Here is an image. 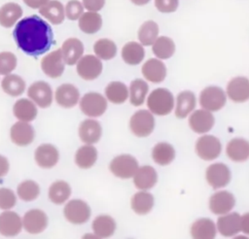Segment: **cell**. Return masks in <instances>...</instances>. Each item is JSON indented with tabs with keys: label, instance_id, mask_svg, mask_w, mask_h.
Masks as SVG:
<instances>
[{
	"label": "cell",
	"instance_id": "obj_11",
	"mask_svg": "<svg viewBox=\"0 0 249 239\" xmlns=\"http://www.w3.org/2000/svg\"><path fill=\"white\" fill-rule=\"evenodd\" d=\"M27 95L37 106L41 108H48L53 102L52 87L44 81L33 83L27 89Z\"/></svg>",
	"mask_w": 249,
	"mask_h": 239
},
{
	"label": "cell",
	"instance_id": "obj_3",
	"mask_svg": "<svg viewBox=\"0 0 249 239\" xmlns=\"http://www.w3.org/2000/svg\"><path fill=\"white\" fill-rule=\"evenodd\" d=\"M138 168L137 159L130 154L118 155L114 157L109 164L111 173L121 179L132 178Z\"/></svg>",
	"mask_w": 249,
	"mask_h": 239
},
{
	"label": "cell",
	"instance_id": "obj_48",
	"mask_svg": "<svg viewBox=\"0 0 249 239\" xmlns=\"http://www.w3.org/2000/svg\"><path fill=\"white\" fill-rule=\"evenodd\" d=\"M17 197L14 191L7 188H0V209L9 210L16 205Z\"/></svg>",
	"mask_w": 249,
	"mask_h": 239
},
{
	"label": "cell",
	"instance_id": "obj_14",
	"mask_svg": "<svg viewBox=\"0 0 249 239\" xmlns=\"http://www.w3.org/2000/svg\"><path fill=\"white\" fill-rule=\"evenodd\" d=\"M10 136L13 143L19 147H25L31 144L35 137V131L27 121H18L11 127Z\"/></svg>",
	"mask_w": 249,
	"mask_h": 239
},
{
	"label": "cell",
	"instance_id": "obj_41",
	"mask_svg": "<svg viewBox=\"0 0 249 239\" xmlns=\"http://www.w3.org/2000/svg\"><path fill=\"white\" fill-rule=\"evenodd\" d=\"M153 53L160 59H167L171 57L175 51V44L172 39L166 36L157 38L152 47Z\"/></svg>",
	"mask_w": 249,
	"mask_h": 239
},
{
	"label": "cell",
	"instance_id": "obj_52",
	"mask_svg": "<svg viewBox=\"0 0 249 239\" xmlns=\"http://www.w3.org/2000/svg\"><path fill=\"white\" fill-rule=\"evenodd\" d=\"M50 0H23L24 4L31 9H40Z\"/></svg>",
	"mask_w": 249,
	"mask_h": 239
},
{
	"label": "cell",
	"instance_id": "obj_34",
	"mask_svg": "<svg viewBox=\"0 0 249 239\" xmlns=\"http://www.w3.org/2000/svg\"><path fill=\"white\" fill-rule=\"evenodd\" d=\"M97 160V150L95 147L87 144L79 148L75 154V163L82 169H89Z\"/></svg>",
	"mask_w": 249,
	"mask_h": 239
},
{
	"label": "cell",
	"instance_id": "obj_24",
	"mask_svg": "<svg viewBox=\"0 0 249 239\" xmlns=\"http://www.w3.org/2000/svg\"><path fill=\"white\" fill-rule=\"evenodd\" d=\"M158 181V174L156 170L149 165L141 166L137 169L133 176V184L136 188L147 190L152 188Z\"/></svg>",
	"mask_w": 249,
	"mask_h": 239
},
{
	"label": "cell",
	"instance_id": "obj_26",
	"mask_svg": "<svg viewBox=\"0 0 249 239\" xmlns=\"http://www.w3.org/2000/svg\"><path fill=\"white\" fill-rule=\"evenodd\" d=\"M39 13L53 24H60L65 18V8L58 0H50L39 9Z\"/></svg>",
	"mask_w": 249,
	"mask_h": 239
},
{
	"label": "cell",
	"instance_id": "obj_18",
	"mask_svg": "<svg viewBox=\"0 0 249 239\" xmlns=\"http://www.w3.org/2000/svg\"><path fill=\"white\" fill-rule=\"evenodd\" d=\"M228 96L234 102L241 103L249 99V80L245 77H236L230 81L227 86Z\"/></svg>",
	"mask_w": 249,
	"mask_h": 239
},
{
	"label": "cell",
	"instance_id": "obj_43",
	"mask_svg": "<svg viewBox=\"0 0 249 239\" xmlns=\"http://www.w3.org/2000/svg\"><path fill=\"white\" fill-rule=\"evenodd\" d=\"M93 51L100 59L110 60L117 54V46L114 41L107 38H102L94 43Z\"/></svg>",
	"mask_w": 249,
	"mask_h": 239
},
{
	"label": "cell",
	"instance_id": "obj_54",
	"mask_svg": "<svg viewBox=\"0 0 249 239\" xmlns=\"http://www.w3.org/2000/svg\"><path fill=\"white\" fill-rule=\"evenodd\" d=\"M133 4L137 5V6H143V5H146L147 3L150 2V0H130Z\"/></svg>",
	"mask_w": 249,
	"mask_h": 239
},
{
	"label": "cell",
	"instance_id": "obj_53",
	"mask_svg": "<svg viewBox=\"0 0 249 239\" xmlns=\"http://www.w3.org/2000/svg\"><path fill=\"white\" fill-rule=\"evenodd\" d=\"M240 225H241V230L245 234H249V213H246L241 217Z\"/></svg>",
	"mask_w": 249,
	"mask_h": 239
},
{
	"label": "cell",
	"instance_id": "obj_46",
	"mask_svg": "<svg viewBox=\"0 0 249 239\" xmlns=\"http://www.w3.org/2000/svg\"><path fill=\"white\" fill-rule=\"evenodd\" d=\"M17 56L11 51L0 52V74L8 75L17 67Z\"/></svg>",
	"mask_w": 249,
	"mask_h": 239
},
{
	"label": "cell",
	"instance_id": "obj_6",
	"mask_svg": "<svg viewBox=\"0 0 249 239\" xmlns=\"http://www.w3.org/2000/svg\"><path fill=\"white\" fill-rule=\"evenodd\" d=\"M80 109L88 117H100L107 109L106 98L97 92H88L81 98Z\"/></svg>",
	"mask_w": 249,
	"mask_h": 239
},
{
	"label": "cell",
	"instance_id": "obj_31",
	"mask_svg": "<svg viewBox=\"0 0 249 239\" xmlns=\"http://www.w3.org/2000/svg\"><path fill=\"white\" fill-rule=\"evenodd\" d=\"M92 230L99 238H108L116 230V222L109 215H99L92 222Z\"/></svg>",
	"mask_w": 249,
	"mask_h": 239
},
{
	"label": "cell",
	"instance_id": "obj_30",
	"mask_svg": "<svg viewBox=\"0 0 249 239\" xmlns=\"http://www.w3.org/2000/svg\"><path fill=\"white\" fill-rule=\"evenodd\" d=\"M122 58L128 65H137L144 59L145 50L142 44L128 42L122 49Z\"/></svg>",
	"mask_w": 249,
	"mask_h": 239
},
{
	"label": "cell",
	"instance_id": "obj_40",
	"mask_svg": "<svg viewBox=\"0 0 249 239\" xmlns=\"http://www.w3.org/2000/svg\"><path fill=\"white\" fill-rule=\"evenodd\" d=\"M152 157L159 165H167L171 163L175 157L174 148L165 142L158 143L153 148Z\"/></svg>",
	"mask_w": 249,
	"mask_h": 239
},
{
	"label": "cell",
	"instance_id": "obj_12",
	"mask_svg": "<svg viewBox=\"0 0 249 239\" xmlns=\"http://www.w3.org/2000/svg\"><path fill=\"white\" fill-rule=\"evenodd\" d=\"M48 216L40 209H31L23 215L22 226L30 234L43 232L48 225Z\"/></svg>",
	"mask_w": 249,
	"mask_h": 239
},
{
	"label": "cell",
	"instance_id": "obj_38",
	"mask_svg": "<svg viewBox=\"0 0 249 239\" xmlns=\"http://www.w3.org/2000/svg\"><path fill=\"white\" fill-rule=\"evenodd\" d=\"M1 87L5 93L11 96H19L25 90V82L18 75L8 74L3 78Z\"/></svg>",
	"mask_w": 249,
	"mask_h": 239
},
{
	"label": "cell",
	"instance_id": "obj_15",
	"mask_svg": "<svg viewBox=\"0 0 249 239\" xmlns=\"http://www.w3.org/2000/svg\"><path fill=\"white\" fill-rule=\"evenodd\" d=\"M34 159L41 168L50 169L58 162L59 153L53 145L42 144L35 150Z\"/></svg>",
	"mask_w": 249,
	"mask_h": 239
},
{
	"label": "cell",
	"instance_id": "obj_47",
	"mask_svg": "<svg viewBox=\"0 0 249 239\" xmlns=\"http://www.w3.org/2000/svg\"><path fill=\"white\" fill-rule=\"evenodd\" d=\"M65 17L70 20L79 19L84 13V5L79 0H70L65 5Z\"/></svg>",
	"mask_w": 249,
	"mask_h": 239
},
{
	"label": "cell",
	"instance_id": "obj_4",
	"mask_svg": "<svg viewBox=\"0 0 249 239\" xmlns=\"http://www.w3.org/2000/svg\"><path fill=\"white\" fill-rule=\"evenodd\" d=\"M90 207L82 199H72L66 203L63 209L65 219L73 224H83L90 218Z\"/></svg>",
	"mask_w": 249,
	"mask_h": 239
},
{
	"label": "cell",
	"instance_id": "obj_13",
	"mask_svg": "<svg viewBox=\"0 0 249 239\" xmlns=\"http://www.w3.org/2000/svg\"><path fill=\"white\" fill-rule=\"evenodd\" d=\"M206 180L213 188L226 187L231 181V171L224 163H213L206 169Z\"/></svg>",
	"mask_w": 249,
	"mask_h": 239
},
{
	"label": "cell",
	"instance_id": "obj_22",
	"mask_svg": "<svg viewBox=\"0 0 249 239\" xmlns=\"http://www.w3.org/2000/svg\"><path fill=\"white\" fill-rule=\"evenodd\" d=\"M102 134L100 123L95 120H85L79 125V137L85 144H94L99 141Z\"/></svg>",
	"mask_w": 249,
	"mask_h": 239
},
{
	"label": "cell",
	"instance_id": "obj_45",
	"mask_svg": "<svg viewBox=\"0 0 249 239\" xmlns=\"http://www.w3.org/2000/svg\"><path fill=\"white\" fill-rule=\"evenodd\" d=\"M17 193L22 201L30 202L38 197L40 193V187L35 181L25 180L18 186Z\"/></svg>",
	"mask_w": 249,
	"mask_h": 239
},
{
	"label": "cell",
	"instance_id": "obj_37",
	"mask_svg": "<svg viewBox=\"0 0 249 239\" xmlns=\"http://www.w3.org/2000/svg\"><path fill=\"white\" fill-rule=\"evenodd\" d=\"M130 205L136 214L146 215L154 206V196L147 191H138L131 197Z\"/></svg>",
	"mask_w": 249,
	"mask_h": 239
},
{
	"label": "cell",
	"instance_id": "obj_29",
	"mask_svg": "<svg viewBox=\"0 0 249 239\" xmlns=\"http://www.w3.org/2000/svg\"><path fill=\"white\" fill-rule=\"evenodd\" d=\"M13 113L18 120L29 122L36 118L37 108L32 100L20 98L14 104Z\"/></svg>",
	"mask_w": 249,
	"mask_h": 239
},
{
	"label": "cell",
	"instance_id": "obj_49",
	"mask_svg": "<svg viewBox=\"0 0 249 239\" xmlns=\"http://www.w3.org/2000/svg\"><path fill=\"white\" fill-rule=\"evenodd\" d=\"M178 0H155V6L161 13H172L178 8Z\"/></svg>",
	"mask_w": 249,
	"mask_h": 239
},
{
	"label": "cell",
	"instance_id": "obj_19",
	"mask_svg": "<svg viewBox=\"0 0 249 239\" xmlns=\"http://www.w3.org/2000/svg\"><path fill=\"white\" fill-rule=\"evenodd\" d=\"M142 75L151 83H161L166 76V67L162 61L157 58L148 59L142 66Z\"/></svg>",
	"mask_w": 249,
	"mask_h": 239
},
{
	"label": "cell",
	"instance_id": "obj_25",
	"mask_svg": "<svg viewBox=\"0 0 249 239\" xmlns=\"http://www.w3.org/2000/svg\"><path fill=\"white\" fill-rule=\"evenodd\" d=\"M241 218L238 213H231L218 218L217 227L219 232L226 237H231L237 234L241 230Z\"/></svg>",
	"mask_w": 249,
	"mask_h": 239
},
{
	"label": "cell",
	"instance_id": "obj_1",
	"mask_svg": "<svg viewBox=\"0 0 249 239\" xmlns=\"http://www.w3.org/2000/svg\"><path fill=\"white\" fill-rule=\"evenodd\" d=\"M13 36L18 47L31 56L47 52L53 44L51 25L36 15L20 19L13 31Z\"/></svg>",
	"mask_w": 249,
	"mask_h": 239
},
{
	"label": "cell",
	"instance_id": "obj_16",
	"mask_svg": "<svg viewBox=\"0 0 249 239\" xmlns=\"http://www.w3.org/2000/svg\"><path fill=\"white\" fill-rule=\"evenodd\" d=\"M234 196L226 190L215 192L209 199V209L215 215H225L234 206Z\"/></svg>",
	"mask_w": 249,
	"mask_h": 239
},
{
	"label": "cell",
	"instance_id": "obj_2",
	"mask_svg": "<svg viewBox=\"0 0 249 239\" xmlns=\"http://www.w3.org/2000/svg\"><path fill=\"white\" fill-rule=\"evenodd\" d=\"M149 110L158 116L168 115L174 106V98L172 93L163 87L154 89L147 99Z\"/></svg>",
	"mask_w": 249,
	"mask_h": 239
},
{
	"label": "cell",
	"instance_id": "obj_32",
	"mask_svg": "<svg viewBox=\"0 0 249 239\" xmlns=\"http://www.w3.org/2000/svg\"><path fill=\"white\" fill-rule=\"evenodd\" d=\"M191 234L196 239H212L216 236V226L212 220L202 218L193 223Z\"/></svg>",
	"mask_w": 249,
	"mask_h": 239
},
{
	"label": "cell",
	"instance_id": "obj_35",
	"mask_svg": "<svg viewBox=\"0 0 249 239\" xmlns=\"http://www.w3.org/2000/svg\"><path fill=\"white\" fill-rule=\"evenodd\" d=\"M49 199L57 205L63 204L71 195V188L69 184L63 180L53 182L49 188Z\"/></svg>",
	"mask_w": 249,
	"mask_h": 239
},
{
	"label": "cell",
	"instance_id": "obj_9",
	"mask_svg": "<svg viewBox=\"0 0 249 239\" xmlns=\"http://www.w3.org/2000/svg\"><path fill=\"white\" fill-rule=\"evenodd\" d=\"M222 150L219 139L213 135H204L197 139L196 152L203 160H213L220 155Z\"/></svg>",
	"mask_w": 249,
	"mask_h": 239
},
{
	"label": "cell",
	"instance_id": "obj_44",
	"mask_svg": "<svg viewBox=\"0 0 249 239\" xmlns=\"http://www.w3.org/2000/svg\"><path fill=\"white\" fill-rule=\"evenodd\" d=\"M159 35V26L154 20H147L142 23L138 30V39L143 46H151Z\"/></svg>",
	"mask_w": 249,
	"mask_h": 239
},
{
	"label": "cell",
	"instance_id": "obj_42",
	"mask_svg": "<svg viewBox=\"0 0 249 239\" xmlns=\"http://www.w3.org/2000/svg\"><path fill=\"white\" fill-rule=\"evenodd\" d=\"M148 84L141 79H135L129 85V101L133 106H140L144 103L148 93Z\"/></svg>",
	"mask_w": 249,
	"mask_h": 239
},
{
	"label": "cell",
	"instance_id": "obj_17",
	"mask_svg": "<svg viewBox=\"0 0 249 239\" xmlns=\"http://www.w3.org/2000/svg\"><path fill=\"white\" fill-rule=\"evenodd\" d=\"M22 221L13 211H5L0 214V234L6 237L18 235L21 231Z\"/></svg>",
	"mask_w": 249,
	"mask_h": 239
},
{
	"label": "cell",
	"instance_id": "obj_10",
	"mask_svg": "<svg viewBox=\"0 0 249 239\" xmlns=\"http://www.w3.org/2000/svg\"><path fill=\"white\" fill-rule=\"evenodd\" d=\"M65 62L62 56L61 49L54 50L43 57L41 60L42 71L50 78H58L62 75Z\"/></svg>",
	"mask_w": 249,
	"mask_h": 239
},
{
	"label": "cell",
	"instance_id": "obj_50",
	"mask_svg": "<svg viewBox=\"0 0 249 239\" xmlns=\"http://www.w3.org/2000/svg\"><path fill=\"white\" fill-rule=\"evenodd\" d=\"M82 3L86 10L98 12L104 7L105 0H82Z\"/></svg>",
	"mask_w": 249,
	"mask_h": 239
},
{
	"label": "cell",
	"instance_id": "obj_27",
	"mask_svg": "<svg viewBox=\"0 0 249 239\" xmlns=\"http://www.w3.org/2000/svg\"><path fill=\"white\" fill-rule=\"evenodd\" d=\"M226 153L232 161H245L249 158V142L242 138H234L229 142Z\"/></svg>",
	"mask_w": 249,
	"mask_h": 239
},
{
	"label": "cell",
	"instance_id": "obj_23",
	"mask_svg": "<svg viewBox=\"0 0 249 239\" xmlns=\"http://www.w3.org/2000/svg\"><path fill=\"white\" fill-rule=\"evenodd\" d=\"M214 121L213 115L207 110H196L189 119L190 127L199 134L209 131L214 125Z\"/></svg>",
	"mask_w": 249,
	"mask_h": 239
},
{
	"label": "cell",
	"instance_id": "obj_5",
	"mask_svg": "<svg viewBox=\"0 0 249 239\" xmlns=\"http://www.w3.org/2000/svg\"><path fill=\"white\" fill-rule=\"evenodd\" d=\"M155 127V119L152 112L139 110L135 112L129 120V128L137 137L149 136Z\"/></svg>",
	"mask_w": 249,
	"mask_h": 239
},
{
	"label": "cell",
	"instance_id": "obj_51",
	"mask_svg": "<svg viewBox=\"0 0 249 239\" xmlns=\"http://www.w3.org/2000/svg\"><path fill=\"white\" fill-rule=\"evenodd\" d=\"M10 163L7 157L0 154V178H3L9 171Z\"/></svg>",
	"mask_w": 249,
	"mask_h": 239
},
{
	"label": "cell",
	"instance_id": "obj_20",
	"mask_svg": "<svg viewBox=\"0 0 249 239\" xmlns=\"http://www.w3.org/2000/svg\"><path fill=\"white\" fill-rule=\"evenodd\" d=\"M54 98L56 103L62 108H72L78 103L80 92L75 85L71 84H63L56 88Z\"/></svg>",
	"mask_w": 249,
	"mask_h": 239
},
{
	"label": "cell",
	"instance_id": "obj_7",
	"mask_svg": "<svg viewBox=\"0 0 249 239\" xmlns=\"http://www.w3.org/2000/svg\"><path fill=\"white\" fill-rule=\"evenodd\" d=\"M77 73L78 75L86 80L92 81L99 77L102 72L103 65L99 57L92 54H87L80 58L77 62Z\"/></svg>",
	"mask_w": 249,
	"mask_h": 239
},
{
	"label": "cell",
	"instance_id": "obj_28",
	"mask_svg": "<svg viewBox=\"0 0 249 239\" xmlns=\"http://www.w3.org/2000/svg\"><path fill=\"white\" fill-rule=\"evenodd\" d=\"M23 11L21 7L14 2H8L0 7V25L10 28L21 17Z\"/></svg>",
	"mask_w": 249,
	"mask_h": 239
},
{
	"label": "cell",
	"instance_id": "obj_21",
	"mask_svg": "<svg viewBox=\"0 0 249 239\" xmlns=\"http://www.w3.org/2000/svg\"><path fill=\"white\" fill-rule=\"evenodd\" d=\"M61 51L65 64L74 65L83 56L84 45L78 38H68L63 42Z\"/></svg>",
	"mask_w": 249,
	"mask_h": 239
},
{
	"label": "cell",
	"instance_id": "obj_8",
	"mask_svg": "<svg viewBox=\"0 0 249 239\" xmlns=\"http://www.w3.org/2000/svg\"><path fill=\"white\" fill-rule=\"evenodd\" d=\"M199 104L207 111H218L226 104V94L221 87L207 86L200 92Z\"/></svg>",
	"mask_w": 249,
	"mask_h": 239
},
{
	"label": "cell",
	"instance_id": "obj_33",
	"mask_svg": "<svg viewBox=\"0 0 249 239\" xmlns=\"http://www.w3.org/2000/svg\"><path fill=\"white\" fill-rule=\"evenodd\" d=\"M79 28L86 34H94L102 26V17L97 12L88 11L83 13L78 21Z\"/></svg>",
	"mask_w": 249,
	"mask_h": 239
},
{
	"label": "cell",
	"instance_id": "obj_39",
	"mask_svg": "<svg viewBox=\"0 0 249 239\" xmlns=\"http://www.w3.org/2000/svg\"><path fill=\"white\" fill-rule=\"evenodd\" d=\"M106 98L114 104H122L128 98V88L122 82H111L105 87Z\"/></svg>",
	"mask_w": 249,
	"mask_h": 239
},
{
	"label": "cell",
	"instance_id": "obj_36",
	"mask_svg": "<svg viewBox=\"0 0 249 239\" xmlns=\"http://www.w3.org/2000/svg\"><path fill=\"white\" fill-rule=\"evenodd\" d=\"M196 107V96L190 90L182 91L177 96L175 115L179 119L186 118Z\"/></svg>",
	"mask_w": 249,
	"mask_h": 239
}]
</instances>
